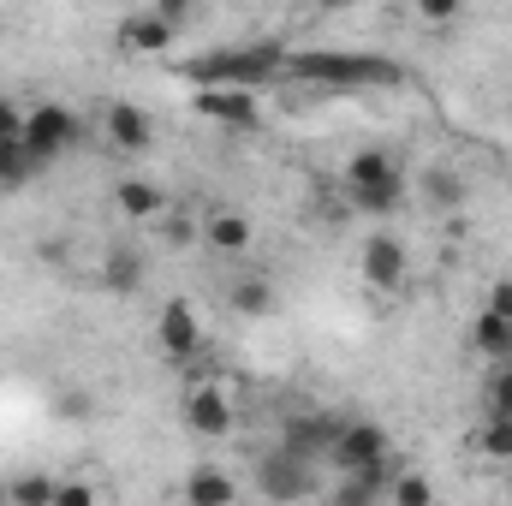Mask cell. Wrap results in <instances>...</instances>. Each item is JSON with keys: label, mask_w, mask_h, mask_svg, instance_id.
<instances>
[{"label": "cell", "mask_w": 512, "mask_h": 506, "mask_svg": "<svg viewBox=\"0 0 512 506\" xmlns=\"http://www.w3.org/2000/svg\"><path fill=\"white\" fill-rule=\"evenodd\" d=\"M191 114L215 120V126H227V131H251L262 120V96H251V90H197Z\"/></svg>", "instance_id": "12"}, {"label": "cell", "mask_w": 512, "mask_h": 506, "mask_svg": "<svg viewBox=\"0 0 512 506\" xmlns=\"http://www.w3.org/2000/svg\"><path fill=\"white\" fill-rule=\"evenodd\" d=\"M54 489H60V477H48V471H24V477L6 483V501L12 506H54Z\"/></svg>", "instance_id": "20"}, {"label": "cell", "mask_w": 512, "mask_h": 506, "mask_svg": "<svg viewBox=\"0 0 512 506\" xmlns=\"http://www.w3.org/2000/svg\"><path fill=\"white\" fill-rule=\"evenodd\" d=\"M143 274H149V262H143V251L137 245H108V256H102V286L114 292V298H131V292H143Z\"/></svg>", "instance_id": "16"}, {"label": "cell", "mask_w": 512, "mask_h": 506, "mask_svg": "<svg viewBox=\"0 0 512 506\" xmlns=\"http://www.w3.org/2000/svg\"><path fill=\"white\" fill-rule=\"evenodd\" d=\"M471 352L489 358V370H495V364H512V322L507 316L477 310V322H471Z\"/></svg>", "instance_id": "18"}, {"label": "cell", "mask_w": 512, "mask_h": 506, "mask_svg": "<svg viewBox=\"0 0 512 506\" xmlns=\"http://www.w3.org/2000/svg\"><path fill=\"white\" fill-rule=\"evenodd\" d=\"M203 245L215 256H245L256 245V221L245 209H209V221H203Z\"/></svg>", "instance_id": "13"}, {"label": "cell", "mask_w": 512, "mask_h": 506, "mask_svg": "<svg viewBox=\"0 0 512 506\" xmlns=\"http://www.w3.org/2000/svg\"><path fill=\"white\" fill-rule=\"evenodd\" d=\"M179 417H185V429L191 435H209V441H221V435H233V423H239V411H233V393L221 387V381L197 376L185 387V399H179Z\"/></svg>", "instance_id": "7"}, {"label": "cell", "mask_w": 512, "mask_h": 506, "mask_svg": "<svg viewBox=\"0 0 512 506\" xmlns=\"http://www.w3.org/2000/svg\"><path fill=\"white\" fill-rule=\"evenodd\" d=\"M36 173V161L24 155V143H0V185H24Z\"/></svg>", "instance_id": "24"}, {"label": "cell", "mask_w": 512, "mask_h": 506, "mask_svg": "<svg viewBox=\"0 0 512 506\" xmlns=\"http://www.w3.org/2000/svg\"><path fill=\"white\" fill-rule=\"evenodd\" d=\"M429 197H435V203H453V197H459V179H453V173H429Z\"/></svg>", "instance_id": "30"}, {"label": "cell", "mask_w": 512, "mask_h": 506, "mask_svg": "<svg viewBox=\"0 0 512 506\" xmlns=\"http://www.w3.org/2000/svg\"><path fill=\"white\" fill-rule=\"evenodd\" d=\"M387 501H393V506H435V489H429V477H423V471H393Z\"/></svg>", "instance_id": "22"}, {"label": "cell", "mask_w": 512, "mask_h": 506, "mask_svg": "<svg viewBox=\"0 0 512 506\" xmlns=\"http://www.w3.org/2000/svg\"><path fill=\"white\" fill-rule=\"evenodd\" d=\"M18 131H24V108L0 96V143H18Z\"/></svg>", "instance_id": "28"}, {"label": "cell", "mask_w": 512, "mask_h": 506, "mask_svg": "<svg viewBox=\"0 0 512 506\" xmlns=\"http://www.w3.org/2000/svg\"><path fill=\"white\" fill-rule=\"evenodd\" d=\"M18 143H24V155H30L36 167H48V161H60L66 149L84 143V120H78L72 108H60V102H36V108H24Z\"/></svg>", "instance_id": "5"}, {"label": "cell", "mask_w": 512, "mask_h": 506, "mask_svg": "<svg viewBox=\"0 0 512 506\" xmlns=\"http://www.w3.org/2000/svg\"><path fill=\"white\" fill-rule=\"evenodd\" d=\"M179 72H185V84H197V90H251V96H262V90L286 72V42L262 36V42L209 48V54H191Z\"/></svg>", "instance_id": "2"}, {"label": "cell", "mask_w": 512, "mask_h": 506, "mask_svg": "<svg viewBox=\"0 0 512 506\" xmlns=\"http://www.w3.org/2000/svg\"><path fill=\"white\" fill-rule=\"evenodd\" d=\"M60 411H66V417H90V393H84V387H72V393L60 399Z\"/></svg>", "instance_id": "31"}, {"label": "cell", "mask_w": 512, "mask_h": 506, "mask_svg": "<svg viewBox=\"0 0 512 506\" xmlns=\"http://www.w3.org/2000/svg\"><path fill=\"white\" fill-rule=\"evenodd\" d=\"M483 393H489V411H495V417H512V364H495Z\"/></svg>", "instance_id": "25"}, {"label": "cell", "mask_w": 512, "mask_h": 506, "mask_svg": "<svg viewBox=\"0 0 512 506\" xmlns=\"http://www.w3.org/2000/svg\"><path fill=\"white\" fill-rule=\"evenodd\" d=\"M102 131H108V143H114L120 155H143V149L155 143V120H149L143 108H131V102H114V108L102 114Z\"/></svg>", "instance_id": "14"}, {"label": "cell", "mask_w": 512, "mask_h": 506, "mask_svg": "<svg viewBox=\"0 0 512 506\" xmlns=\"http://www.w3.org/2000/svg\"><path fill=\"white\" fill-rule=\"evenodd\" d=\"M0 506H12V501H6V489H0Z\"/></svg>", "instance_id": "32"}, {"label": "cell", "mask_w": 512, "mask_h": 506, "mask_svg": "<svg viewBox=\"0 0 512 506\" xmlns=\"http://www.w3.org/2000/svg\"><path fill=\"white\" fill-rule=\"evenodd\" d=\"M340 423H346V417H334V411H298V417H286L280 447L298 453L304 465H322L328 447H334V435H340Z\"/></svg>", "instance_id": "10"}, {"label": "cell", "mask_w": 512, "mask_h": 506, "mask_svg": "<svg viewBox=\"0 0 512 506\" xmlns=\"http://www.w3.org/2000/svg\"><path fill=\"white\" fill-rule=\"evenodd\" d=\"M155 346L167 364H191L203 352V322H197V304L191 298H167L161 316H155Z\"/></svg>", "instance_id": "8"}, {"label": "cell", "mask_w": 512, "mask_h": 506, "mask_svg": "<svg viewBox=\"0 0 512 506\" xmlns=\"http://www.w3.org/2000/svg\"><path fill=\"white\" fill-rule=\"evenodd\" d=\"M358 268H364V286H370V292H399V286H405V274H411V256H405V245L382 227V233H370V239H364Z\"/></svg>", "instance_id": "11"}, {"label": "cell", "mask_w": 512, "mask_h": 506, "mask_svg": "<svg viewBox=\"0 0 512 506\" xmlns=\"http://www.w3.org/2000/svg\"><path fill=\"white\" fill-rule=\"evenodd\" d=\"M328 465H334L340 477H352V483H364V489L387 495V483H393V447H387V429L382 423H370V417H346L340 435H334V447H328Z\"/></svg>", "instance_id": "3"}, {"label": "cell", "mask_w": 512, "mask_h": 506, "mask_svg": "<svg viewBox=\"0 0 512 506\" xmlns=\"http://www.w3.org/2000/svg\"><path fill=\"white\" fill-rule=\"evenodd\" d=\"M114 209H120L126 221H161V215H167V191H161L155 179H120V185H114Z\"/></svg>", "instance_id": "17"}, {"label": "cell", "mask_w": 512, "mask_h": 506, "mask_svg": "<svg viewBox=\"0 0 512 506\" xmlns=\"http://www.w3.org/2000/svg\"><path fill=\"white\" fill-rule=\"evenodd\" d=\"M459 0H417V18L429 24V30H447V24H459Z\"/></svg>", "instance_id": "26"}, {"label": "cell", "mask_w": 512, "mask_h": 506, "mask_svg": "<svg viewBox=\"0 0 512 506\" xmlns=\"http://www.w3.org/2000/svg\"><path fill=\"white\" fill-rule=\"evenodd\" d=\"M471 447L483 453V459H495V465H512V417H483L477 423V435H471Z\"/></svg>", "instance_id": "19"}, {"label": "cell", "mask_w": 512, "mask_h": 506, "mask_svg": "<svg viewBox=\"0 0 512 506\" xmlns=\"http://www.w3.org/2000/svg\"><path fill=\"white\" fill-rule=\"evenodd\" d=\"M346 197H352V209H364V215H393L399 197H405L399 161H393L387 149H358V155L346 161Z\"/></svg>", "instance_id": "4"}, {"label": "cell", "mask_w": 512, "mask_h": 506, "mask_svg": "<svg viewBox=\"0 0 512 506\" xmlns=\"http://www.w3.org/2000/svg\"><path fill=\"white\" fill-rule=\"evenodd\" d=\"M280 78H298L316 90H399L411 72L387 54H370V48H286Z\"/></svg>", "instance_id": "1"}, {"label": "cell", "mask_w": 512, "mask_h": 506, "mask_svg": "<svg viewBox=\"0 0 512 506\" xmlns=\"http://www.w3.org/2000/svg\"><path fill=\"white\" fill-rule=\"evenodd\" d=\"M256 495L274 506H298L316 495V465H304L298 453H286V447H268L262 459H256Z\"/></svg>", "instance_id": "6"}, {"label": "cell", "mask_w": 512, "mask_h": 506, "mask_svg": "<svg viewBox=\"0 0 512 506\" xmlns=\"http://www.w3.org/2000/svg\"><path fill=\"white\" fill-rule=\"evenodd\" d=\"M185 506H239V477L227 465H191L185 471Z\"/></svg>", "instance_id": "15"}, {"label": "cell", "mask_w": 512, "mask_h": 506, "mask_svg": "<svg viewBox=\"0 0 512 506\" xmlns=\"http://www.w3.org/2000/svg\"><path fill=\"white\" fill-rule=\"evenodd\" d=\"M233 310H239V316H268V310H274V286H268L262 274L233 280Z\"/></svg>", "instance_id": "21"}, {"label": "cell", "mask_w": 512, "mask_h": 506, "mask_svg": "<svg viewBox=\"0 0 512 506\" xmlns=\"http://www.w3.org/2000/svg\"><path fill=\"white\" fill-rule=\"evenodd\" d=\"M173 36H179V24L161 18V6H137V12H126V18L114 24V48L131 54V60H149V54L173 48Z\"/></svg>", "instance_id": "9"}, {"label": "cell", "mask_w": 512, "mask_h": 506, "mask_svg": "<svg viewBox=\"0 0 512 506\" xmlns=\"http://www.w3.org/2000/svg\"><path fill=\"white\" fill-rule=\"evenodd\" d=\"M483 310L512 322V280H495V286H489V304H483Z\"/></svg>", "instance_id": "29"}, {"label": "cell", "mask_w": 512, "mask_h": 506, "mask_svg": "<svg viewBox=\"0 0 512 506\" xmlns=\"http://www.w3.org/2000/svg\"><path fill=\"white\" fill-rule=\"evenodd\" d=\"M197 239H203V227H191V221H185V215H173V209L161 215V245H167V251H191Z\"/></svg>", "instance_id": "23"}, {"label": "cell", "mask_w": 512, "mask_h": 506, "mask_svg": "<svg viewBox=\"0 0 512 506\" xmlns=\"http://www.w3.org/2000/svg\"><path fill=\"white\" fill-rule=\"evenodd\" d=\"M54 506H102V501H96V489H90V483H78V477H72V483H60V489H54Z\"/></svg>", "instance_id": "27"}]
</instances>
